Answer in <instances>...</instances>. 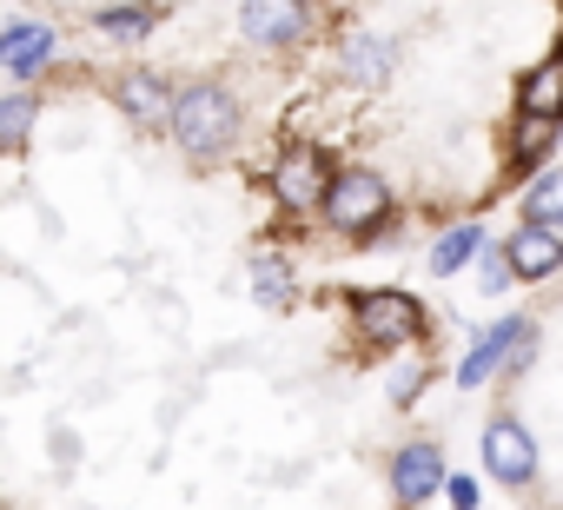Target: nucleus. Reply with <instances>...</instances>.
<instances>
[{
	"instance_id": "4468645a",
	"label": "nucleus",
	"mask_w": 563,
	"mask_h": 510,
	"mask_svg": "<svg viewBox=\"0 0 563 510\" xmlns=\"http://www.w3.org/2000/svg\"><path fill=\"white\" fill-rule=\"evenodd\" d=\"M523 219H530V225H556V219H563V166H550V173L530 179V192H523Z\"/></svg>"
},
{
	"instance_id": "9d476101",
	"label": "nucleus",
	"mask_w": 563,
	"mask_h": 510,
	"mask_svg": "<svg viewBox=\"0 0 563 510\" xmlns=\"http://www.w3.org/2000/svg\"><path fill=\"white\" fill-rule=\"evenodd\" d=\"M504 245H510V266H517V279H550V273L563 266V239H556L550 225H530V219H523V225H517Z\"/></svg>"
},
{
	"instance_id": "dca6fc26",
	"label": "nucleus",
	"mask_w": 563,
	"mask_h": 510,
	"mask_svg": "<svg viewBox=\"0 0 563 510\" xmlns=\"http://www.w3.org/2000/svg\"><path fill=\"white\" fill-rule=\"evenodd\" d=\"M252 292L278 312V306H292V273H286V259H258L252 266Z\"/></svg>"
},
{
	"instance_id": "20e7f679",
	"label": "nucleus",
	"mask_w": 563,
	"mask_h": 510,
	"mask_svg": "<svg viewBox=\"0 0 563 510\" xmlns=\"http://www.w3.org/2000/svg\"><path fill=\"white\" fill-rule=\"evenodd\" d=\"M484 470H490L497 484H530V477H537V437H530V424L490 418V424H484Z\"/></svg>"
},
{
	"instance_id": "7ed1b4c3",
	"label": "nucleus",
	"mask_w": 563,
	"mask_h": 510,
	"mask_svg": "<svg viewBox=\"0 0 563 510\" xmlns=\"http://www.w3.org/2000/svg\"><path fill=\"white\" fill-rule=\"evenodd\" d=\"M332 179L339 173H325V153L319 146H292L286 159L272 166V199L286 206V212H312V206H325Z\"/></svg>"
},
{
	"instance_id": "a211bd4d",
	"label": "nucleus",
	"mask_w": 563,
	"mask_h": 510,
	"mask_svg": "<svg viewBox=\"0 0 563 510\" xmlns=\"http://www.w3.org/2000/svg\"><path fill=\"white\" fill-rule=\"evenodd\" d=\"M345 67H352V80H365V87H378V80L391 74V54H385V41H352V54H345Z\"/></svg>"
},
{
	"instance_id": "6ab92c4d",
	"label": "nucleus",
	"mask_w": 563,
	"mask_h": 510,
	"mask_svg": "<svg viewBox=\"0 0 563 510\" xmlns=\"http://www.w3.org/2000/svg\"><path fill=\"white\" fill-rule=\"evenodd\" d=\"M556 126H563V120H550V113H523V126H517V159H523V166L543 159L550 140H556Z\"/></svg>"
},
{
	"instance_id": "ddd939ff",
	"label": "nucleus",
	"mask_w": 563,
	"mask_h": 510,
	"mask_svg": "<svg viewBox=\"0 0 563 510\" xmlns=\"http://www.w3.org/2000/svg\"><path fill=\"white\" fill-rule=\"evenodd\" d=\"M477 252H484V225H457V232H444V239L431 245V273H438V279H451L457 266H471V259H477Z\"/></svg>"
},
{
	"instance_id": "f3484780",
	"label": "nucleus",
	"mask_w": 563,
	"mask_h": 510,
	"mask_svg": "<svg viewBox=\"0 0 563 510\" xmlns=\"http://www.w3.org/2000/svg\"><path fill=\"white\" fill-rule=\"evenodd\" d=\"M153 21H159V8H113V14H100V34L107 41H146Z\"/></svg>"
},
{
	"instance_id": "f03ea898",
	"label": "nucleus",
	"mask_w": 563,
	"mask_h": 510,
	"mask_svg": "<svg viewBox=\"0 0 563 510\" xmlns=\"http://www.w3.org/2000/svg\"><path fill=\"white\" fill-rule=\"evenodd\" d=\"M385 212H391V192H385V179L372 166H345L332 179V192H325V219L339 232H352V239H365L372 225H385Z\"/></svg>"
},
{
	"instance_id": "412c9836",
	"label": "nucleus",
	"mask_w": 563,
	"mask_h": 510,
	"mask_svg": "<svg viewBox=\"0 0 563 510\" xmlns=\"http://www.w3.org/2000/svg\"><path fill=\"white\" fill-rule=\"evenodd\" d=\"M385 391H391V404H411V398L424 391V365H398V372L385 378Z\"/></svg>"
},
{
	"instance_id": "5701e85b",
	"label": "nucleus",
	"mask_w": 563,
	"mask_h": 510,
	"mask_svg": "<svg viewBox=\"0 0 563 510\" xmlns=\"http://www.w3.org/2000/svg\"><path fill=\"white\" fill-rule=\"evenodd\" d=\"M550 232H556V239H563V219H556V225H550Z\"/></svg>"
},
{
	"instance_id": "4be33fe9",
	"label": "nucleus",
	"mask_w": 563,
	"mask_h": 510,
	"mask_svg": "<svg viewBox=\"0 0 563 510\" xmlns=\"http://www.w3.org/2000/svg\"><path fill=\"white\" fill-rule=\"evenodd\" d=\"M444 490H451V510H477V484L471 477H451Z\"/></svg>"
},
{
	"instance_id": "f257e3e1",
	"label": "nucleus",
	"mask_w": 563,
	"mask_h": 510,
	"mask_svg": "<svg viewBox=\"0 0 563 510\" xmlns=\"http://www.w3.org/2000/svg\"><path fill=\"white\" fill-rule=\"evenodd\" d=\"M173 140L192 153V159H212V153H225L232 140H239V100L225 93V87H186L179 93V107H173Z\"/></svg>"
},
{
	"instance_id": "f8f14e48",
	"label": "nucleus",
	"mask_w": 563,
	"mask_h": 510,
	"mask_svg": "<svg viewBox=\"0 0 563 510\" xmlns=\"http://www.w3.org/2000/svg\"><path fill=\"white\" fill-rule=\"evenodd\" d=\"M523 113H550V120H563V54H550V60L523 80Z\"/></svg>"
},
{
	"instance_id": "2eb2a0df",
	"label": "nucleus",
	"mask_w": 563,
	"mask_h": 510,
	"mask_svg": "<svg viewBox=\"0 0 563 510\" xmlns=\"http://www.w3.org/2000/svg\"><path fill=\"white\" fill-rule=\"evenodd\" d=\"M27 126H34V93H8V100H0V146L21 153L27 146Z\"/></svg>"
},
{
	"instance_id": "6e6552de",
	"label": "nucleus",
	"mask_w": 563,
	"mask_h": 510,
	"mask_svg": "<svg viewBox=\"0 0 563 510\" xmlns=\"http://www.w3.org/2000/svg\"><path fill=\"white\" fill-rule=\"evenodd\" d=\"M54 47H60V34L47 21H8L0 27V60H8L14 80H34L41 67H54Z\"/></svg>"
},
{
	"instance_id": "0eeeda50",
	"label": "nucleus",
	"mask_w": 563,
	"mask_h": 510,
	"mask_svg": "<svg viewBox=\"0 0 563 510\" xmlns=\"http://www.w3.org/2000/svg\"><path fill=\"white\" fill-rule=\"evenodd\" d=\"M239 27L252 47H292L306 34V0H245Z\"/></svg>"
},
{
	"instance_id": "39448f33",
	"label": "nucleus",
	"mask_w": 563,
	"mask_h": 510,
	"mask_svg": "<svg viewBox=\"0 0 563 510\" xmlns=\"http://www.w3.org/2000/svg\"><path fill=\"white\" fill-rule=\"evenodd\" d=\"M530 345H537V332H530L523 319H497V325L471 345V358L457 365V385H464V391H477L484 378H497V365H504L510 352H530Z\"/></svg>"
},
{
	"instance_id": "423d86ee",
	"label": "nucleus",
	"mask_w": 563,
	"mask_h": 510,
	"mask_svg": "<svg viewBox=\"0 0 563 510\" xmlns=\"http://www.w3.org/2000/svg\"><path fill=\"white\" fill-rule=\"evenodd\" d=\"M352 306H358V325H365L372 345H405V339H418V325H424L405 292H358Z\"/></svg>"
},
{
	"instance_id": "aec40b11",
	"label": "nucleus",
	"mask_w": 563,
	"mask_h": 510,
	"mask_svg": "<svg viewBox=\"0 0 563 510\" xmlns=\"http://www.w3.org/2000/svg\"><path fill=\"white\" fill-rule=\"evenodd\" d=\"M517 279V266H510V245H484V266H477V286L484 292H504Z\"/></svg>"
},
{
	"instance_id": "9b49d317",
	"label": "nucleus",
	"mask_w": 563,
	"mask_h": 510,
	"mask_svg": "<svg viewBox=\"0 0 563 510\" xmlns=\"http://www.w3.org/2000/svg\"><path fill=\"white\" fill-rule=\"evenodd\" d=\"M120 107L140 120V126H173V93H166V80H153V74H126L120 80Z\"/></svg>"
},
{
	"instance_id": "1a4fd4ad",
	"label": "nucleus",
	"mask_w": 563,
	"mask_h": 510,
	"mask_svg": "<svg viewBox=\"0 0 563 510\" xmlns=\"http://www.w3.org/2000/svg\"><path fill=\"white\" fill-rule=\"evenodd\" d=\"M438 484H444V451H438V444H405V451L391 457V497H398L405 510H418Z\"/></svg>"
}]
</instances>
